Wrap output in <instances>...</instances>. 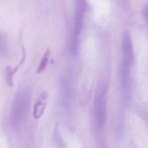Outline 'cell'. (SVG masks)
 Here are the masks:
<instances>
[{
	"label": "cell",
	"instance_id": "1",
	"mask_svg": "<svg viewBox=\"0 0 148 148\" xmlns=\"http://www.w3.org/2000/svg\"><path fill=\"white\" fill-rule=\"evenodd\" d=\"M75 22L71 38V52L74 56H75L78 52L80 36L82 34L85 13L87 10V2L86 0H75Z\"/></svg>",
	"mask_w": 148,
	"mask_h": 148
},
{
	"label": "cell",
	"instance_id": "2",
	"mask_svg": "<svg viewBox=\"0 0 148 148\" xmlns=\"http://www.w3.org/2000/svg\"><path fill=\"white\" fill-rule=\"evenodd\" d=\"M134 60V53L133 49V42L128 33L123 36L122 39V62L132 65Z\"/></svg>",
	"mask_w": 148,
	"mask_h": 148
},
{
	"label": "cell",
	"instance_id": "3",
	"mask_svg": "<svg viewBox=\"0 0 148 148\" xmlns=\"http://www.w3.org/2000/svg\"><path fill=\"white\" fill-rule=\"evenodd\" d=\"M48 97H49L48 92L43 91L37 98V100L35 103V106H34V109H33V116H34L35 120H38L42 116V114L45 111V108L47 107Z\"/></svg>",
	"mask_w": 148,
	"mask_h": 148
},
{
	"label": "cell",
	"instance_id": "4",
	"mask_svg": "<svg viewBox=\"0 0 148 148\" xmlns=\"http://www.w3.org/2000/svg\"><path fill=\"white\" fill-rule=\"evenodd\" d=\"M49 56H50V49H47V50L45 51V53L43 54L42 59H41V62L39 63V66L36 69V73L37 74H41L42 72H43L48 65V62H49Z\"/></svg>",
	"mask_w": 148,
	"mask_h": 148
},
{
	"label": "cell",
	"instance_id": "5",
	"mask_svg": "<svg viewBox=\"0 0 148 148\" xmlns=\"http://www.w3.org/2000/svg\"><path fill=\"white\" fill-rule=\"evenodd\" d=\"M2 45H3V40H2V37L0 36V49L2 48Z\"/></svg>",
	"mask_w": 148,
	"mask_h": 148
}]
</instances>
